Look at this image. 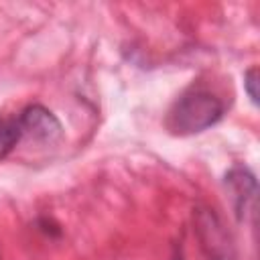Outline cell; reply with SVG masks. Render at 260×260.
Segmentation results:
<instances>
[{"mask_svg": "<svg viewBox=\"0 0 260 260\" xmlns=\"http://www.w3.org/2000/svg\"><path fill=\"white\" fill-rule=\"evenodd\" d=\"M22 138V130L16 118H2L0 120V158H4L16 142Z\"/></svg>", "mask_w": 260, "mask_h": 260, "instance_id": "cell-5", "label": "cell"}, {"mask_svg": "<svg viewBox=\"0 0 260 260\" xmlns=\"http://www.w3.org/2000/svg\"><path fill=\"white\" fill-rule=\"evenodd\" d=\"M197 228H199L203 248L207 250L211 260H234L232 246L225 238V232L209 209H203L197 213Z\"/></svg>", "mask_w": 260, "mask_h": 260, "instance_id": "cell-3", "label": "cell"}, {"mask_svg": "<svg viewBox=\"0 0 260 260\" xmlns=\"http://www.w3.org/2000/svg\"><path fill=\"white\" fill-rule=\"evenodd\" d=\"M225 185L232 191L234 197V205L240 217L246 215V211L250 209V205L254 203L256 197V181L254 175L250 171H246L244 167H234L228 175H225Z\"/></svg>", "mask_w": 260, "mask_h": 260, "instance_id": "cell-4", "label": "cell"}, {"mask_svg": "<svg viewBox=\"0 0 260 260\" xmlns=\"http://www.w3.org/2000/svg\"><path fill=\"white\" fill-rule=\"evenodd\" d=\"M16 120L20 124L22 136H30L35 140L53 142L61 134V124L55 118V114L51 110L39 106V104L24 108Z\"/></svg>", "mask_w": 260, "mask_h": 260, "instance_id": "cell-2", "label": "cell"}, {"mask_svg": "<svg viewBox=\"0 0 260 260\" xmlns=\"http://www.w3.org/2000/svg\"><path fill=\"white\" fill-rule=\"evenodd\" d=\"M258 79V71L256 69H250L246 75H244V85H246V91L252 100V104H258V91H256V81Z\"/></svg>", "mask_w": 260, "mask_h": 260, "instance_id": "cell-6", "label": "cell"}, {"mask_svg": "<svg viewBox=\"0 0 260 260\" xmlns=\"http://www.w3.org/2000/svg\"><path fill=\"white\" fill-rule=\"evenodd\" d=\"M223 114L221 102L203 89L183 93L169 112V128L177 134H195L213 126Z\"/></svg>", "mask_w": 260, "mask_h": 260, "instance_id": "cell-1", "label": "cell"}]
</instances>
